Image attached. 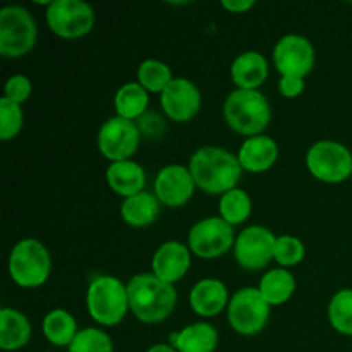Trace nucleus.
I'll return each mask as SVG.
<instances>
[{
  "mask_svg": "<svg viewBox=\"0 0 352 352\" xmlns=\"http://www.w3.org/2000/svg\"><path fill=\"white\" fill-rule=\"evenodd\" d=\"M188 168L195 184L208 195H226L236 189L243 172L237 157L219 146L199 148L189 160Z\"/></svg>",
  "mask_w": 352,
  "mask_h": 352,
  "instance_id": "nucleus-1",
  "label": "nucleus"
},
{
  "mask_svg": "<svg viewBox=\"0 0 352 352\" xmlns=\"http://www.w3.org/2000/svg\"><path fill=\"white\" fill-rule=\"evenodd\" d=\"M129 309L144 323L164 322L174 311L177 292L174 285L160 280L153 274L134 275L127 284Z\"/></svg>",
  "mask_w": 352,
  "mask_h": 352,
  "instance_id": "nucleus-2",
  "label": "nucleus"
},
{
  "mask_svg": "<svg viewBox=\"0 0 352 352\" xmlns=\"http://www.w3.org/2000/svg\"><path fill=\"white\" fill-rule=\"evenodd\" d=\"M223 116L230 129L244 136H260L272 119L268 100L258 89H236L223 105Z\"/></svg>",
  "mask_w": 352,
  "mask_h": 352,
  "instance_id": "nucleus-3",
  "label": "nucleus"
},
{
  "mask_svg": "<svg viewBox=\"0 0 352 352\" xmlns=\"http://www.w3.org/2000/svg\"><path fill=\"white\" fill-rule=\"evenodd\" d=\"M89 316L103 327H113L120 323L129 309L127 285L119 278L102 275L89 284L86 296Z\"/></svg>",
  "mask_w": 352,
  "mask_h": 352,
  "instance_id": "nucleus-4",
  "label": "nucleus"
},
{
  "mask_svg": "<svg viewBox=\"0 0 352 352\" xmlns=\"http://www.w3.org/2000/svg\"><path fill=\"white\" fill-rule=\"evenodd\" d=\"M52 261L47 248L36 239H24L12 248L9 256L10 278L21 287H38L50 275Z\"/></svg>",
  "mask_w": 352,
  "mask_h": 352,
  "instance_id": "nucleus-5",
  "label": "nucleus"
},
{
  "mask_svg": "<svg viewBox=\"0 0 352 352\" xmlns=\"http://www.w3.org/2000/svg\"><path fill=\"white\" fill-rule=\"evenodd\" d=\"M36 23L30 10L7 6L0 10V54L3 57H23L36 43Z\"/></svg>",
  "mask_w": 352,
  "mask_h": 352,
  "instance_id": "nucleus-6",
  "label": "nucleus"
},
{
  "mask_svg": "<svg viewBox=\"0 0 352 352\" xmlns=\"http://www.w3.org/2000/svg\"><path fill=\"white\" fill-rule=\"evenodd\" d=\"M229 323L241 336H256L265 329L270 316V305L265 301L260 289L243 287L230 298L227 306Z\"/></svg>",
  "mask_w": 352,
  "mask_h": 352,
  "instance_id": "nucleus-7",
  "label": "nucleus"
},
{
  "mask_svg": "<svg viewBox=\"0 0 352 352\" xmlns=\"http://www.w3.org/2000/svg\"><path fill=\"white\" fill-rule=\"evenodd\" d=\"M306 165L313 177L327 184H339L352 175V155L336 141H318L309 148Z\"/></svg>",
  "mask_w": 352,
  "mask_h": 352,
  "instance_id": "nucleus-8",
  "label": "nucleus"
},
{
  "mask_svg": "<svg viewBox=\"0 0 352 352\" xmlns=\"http://www.w3.org/2000/svg\"><path fill=\"white\" fill-rule=\"evenodd\" d=\"M47 23L60 38L85 36L93 30L95 10L81 0H55L48 3Z\"/></svg>",
  "mask_w": 352,
  "mask_h": 352,
  "instance_id": "nucleus-9",
  "label": "nucleus"
},
{
  "mask_svg": "<svg viewBox=\"0 0 352 352\" xmlns=\"http://www.w3.org/2000/svg\"><path fill=\"white\" fill-rule=\"evenodd\" d=\"M189 250L199 258L212 260L226 254L234 244V229L222 217L199 220L189 230Z\"/></svg>",
  "mask_w": 352,
  "mask_h": 352,
  "instance_id": "nucleus-10",
  "label": "nucleus"
},
{
  "mask_svg": "<svg viewBox=\"0 0 352 352\" xmlns=\"http://www.w3.org/2000/svg\"><path fill=\"white\" fill-rule=\"evenodd\" d=\"M140 146V127L133 120L112 117L98 133V150L110 162L129 160Z\"/></svg>",
  "mask_w": 352,
  "mask_h": 352,
  "instance_id": "nucleus-11",
  "label": "nucleus"
},
{
  "mask_svg": "<svg viewBox=\"0 0 352 352\" xmlns=\"http://www.w3.org/2000/svg\"><path fill=\"white\" fill-rule=\"evenodd\" d=\"M274 62L282 78L305 79L315 65V48L305 36L285 34L275 45Z\"/></svg>",
  "mask_w": 352,
  "mask_h": 352,
  "instance_id": "nucleus-12",
  "label": "nucleus"
},
{
  "mask_svg": "<svg viewBox=\"0 0 352 352\" xmlns=\"http://www.w3.org/2000/svg\"><path fill=\"white\" fill-rule=\"evenodd\" d=\"M277 237L261 226H251L237 236L234 244L236 260L244 270H261L270 263L275 253Z\"/></svg>",
  "mask_w": 352,
  "mask_h": 352,
  "instance_id": "nucleus-13",
  "label": "nucleus"
},
{
  "mask_svg": "<svg viewBox=\"0 0 352 352\" xmlns=\"http://www.w3.org/2000/svg\"><path fill=\"white\" fill-rule=\"evenodd\" d=\"M160 103L167 117L175 122H188L201 107V95L195 82L186 78L172 79L170 85L160 93Z\"/></svg>",
  "mask_w": 352,
  "mask_h": 352,
  "instance_id": "nucleus-14",
  "label": "nucleus"
},
{
  "mask_svg": "<svg viewBox=\"0 0 352 352\" xmlns=\"http://www.w3.org/2000/svg\"><path fill=\"white\" fill-rule=\"evenodd\" d=\"M195 181L189 168L182 165H168L158 172L155 179V196L165 206H184L195 192Z\"/></svg>",
  "mask_w": 352,
  "mask_h": 352,
  "instance_id": "nucleus-15",
  "label": "nucleus"
},
{
  "mask_svg": "<svg viewBox=\"0 0 352 352\" xmlns=\"http://www.w3.org/2000/svg\"><path fill=\"white\" fill-rule=\"evenodd\" d=\"M189 267H191V250L175 241L162 244L151 261L153 275L167 284L181 280L188 274Z\"/></svg>",
  "mask_w": 352,
  "mask_h": 352,
  "instance_id": "nucleus-16",
  "label": "nucleus"
},
{
  "mask_svg": "<svg viewBox=\"0 0 352 352\" xmlns=\"http://www.w3.org/2000/svg\"><path fill=\"white\" fill-rule=\"evenodd\" d=\"M278 157V146L272 138L263 136H253L248 138L241 146L237 160H239L241 167L248 172H265L272 168V165L277 162Z\"/></svg>",
  "mask_w": 352,
  "mask_h": 352,
  "instance_id": "nucleus-17",
  "label": "nucleus"
},
{
  "mask_svg": "<svg viewBox=\"0 0 352 352\" xmlns=\"http://www.w3.org/2000/svg\"><path fill=\"white\" fill-rule=\"evenodd\" d=\"M189 305L196 315L217 316L226 306H229L227 287L217 278L199 280L189 294Z\"/></svg>",
  "mask_w": 352,
  "mask_h": 352,
  "instance_id": "nucleus-18",
  "label": "nucleus"
},
{
  "mask_svg": "<svg viewBox=\"0 0 352 352\" xmlns=\"http://www.w3.org/2000/svg\"><path fill=\"white\" fill-rule=\"evenodd\" d=\"M105 175L110 189L124 198H131V196L143 192L144 184H146L143 167L133 160L113 162L107 168Z\"/></svg>",
  "mask_w": 352,
  "mask_h": 352,
  "instance_id": "nucleus-19",
  "label": "nucleus"
},
{
  "mask_svg": "<svg viewBox=\"0 0 352 352\" xmlns=\"http://www.w3.org/2000/svg\"><path fill=\"white\" fill-rule=\"evenodd\" d=\"M230 76L237 89H256L268 78V64L258 52H244L232 62Z\"/></svg>",
  "mask_w": 352,
  "mask_h": 352,
  "instance_id": "nucleus-20",
  "label": "nucleus"
},
{
  "mask_svg": "<svg viewBox=\"0 0 352 352\" xmlns=\"http://www.w3.org/2000/svg\"><path fill=\"white\" fill-rule=\"evenodd\" d=\"M179 352H213L219 346V333L210 323H192L172 336Z\"/></svg>",
  "mask_w": 352,
  "mask_h": 352,
  "instance_id": "nucleus-21",
  "label": "nucleus"
},
{
  "mask_svg": "<svg viewBox=\"0 0 352 352\" xmlns=\"http://www.w3.org/2000/svg\"><path fill=\"white\" fill-rule=\"evenodd\" d=\"M31 323L23 313L10 308L0 309V347L17 351L30 342Z\"/></svg>",
  "mask_w": 352,
  "mask_h": 352,
  "instance_id": "nucleus-22",
  "label": "nucleus"
},
{
  "mask_svg": "<svg viewBox=\"0 0 352 352\" xmlns=\"http://www.w3.org/2000/svg\"><path fill=\"white\" fill-rule=\"evenodd\" d=\"M160 213V201L151 192H140L126 198L120 205V215L124 222L133 227H146L157 220Z\"/></svg>",
  "mask_w": 352,
  "mask_h": 352,
  "instance_id": "nucleus-23",
  "label": "nucleus"
},
{
  "mask_svg": "<svg viewBox=\"0 0 352 352\" xmlns=\"http://www.w3.org/2000/svg\"><path fill=\"white\" fill-rule=\"evenodd\" d=\"M260 292L265 298V301L270 306H280L291 299L294 294L296 280L287 270L284 268H275L270 270L260 280Z\"/></svg>",
  "mask_w": 352,
  "mask_h": 352,
  "instance_id": "nucleus-24",
  "label": "nucleus"
},
{
  "mask_svg": "<svg viewBox=\"0 0 352 352\" xmlns=\"http://www.w3.org/2000/svg\"><path fill=\"white\" fill-rule=\"evenodd\" d=\"M43 333L48 342L54 346L69 347L78 336V325L71 313L64 309H54L45 316Z\"/></svg>",
  "mask_w": 352,
  "mask_h": 352,
  "instance_id": "nucleus-25",
  "label": "nucleus"
},
{
  "mask_svg": "<svg viewBox=\"0 0 352 352\" xmlns=\"http://www.w3.org/2000/svg\"><path fill=\"white\" fill-rule=\"evenodd\" d=\"M150 103L148 91L140 82H127L120 86L116 93V110L117 116L122 119L133 120L143 116Z\"/></svg>",
  "mask_w": 352,
  "mask_h": 352,
  "instance_id": "nucleus-26",
  "label": "nucleus"
},
{
  "mask_svg": "<svg viewBox=\"0 0 352 352\" xmlns=\"http://www.w3.org/2000/svg\"><path fill=\"white\" fill-rule=\"evenodd\" d=\"M220 217L230 226H239L251 215V198L243 189H232L220 198Z\"/></svg>",
  "mask_w": 352,
  "mask_h": 352,
  "instance_id": "nucleus-27",
  "label": "nucleus"
},
{
  "mask_svg": "<svg viewBox=\"0 0 352 352\" xmlns=\"http://www.w3.org/2000/svg\"><path fill=\"white\" fill-rule=\"evenodd\" d=\"M172 72L167 64L160 60H144L138 69V82L143 86L146 91L162 93L172 81Z\"/></svg>",
  "mask_w": 352,
  "mask_h": 352,
  "instance_id": "nucleus-28",
  "label": "nucleus"
},
{
  "mask_svg": "<svg viewBox=\"0 0 352 352\" xmlns=\"http://www.w3.org/2000/svg\"><path fill=\"white\" fill-rule=\"evenodd\" d=\"M330 325L342 336H352V289H342L329 305Z\"/></svg>",
  "mask_w": 352,
  "mask_h": 352,
  "instance_id": "nucleus-29",
  "label": "nucleus"
},
{
  "mask_svg": "<svg viewBox=\"0 0 352 352\" xmlns=\"http://www.w3.org/2000/svg\"><path fill=\"white\" fill-rule=\"evenodd\" d=\"M69 352H113V344L109 333L98 329L79 330L69 346Z\"/></svg>",
  "mask_w": 352,
  "mask_h": 352,
  "instance_id": "nucleus-30",
  "label": "nucleus"
},
{
  "mask_svg": "<svg viewBox=\"0 0 352 352\" xmlns=\"http://www.w3.org/2000/svg\"><path fill=\"white\" fill-rule=\"evenodd\" d=\"M23 127V110L19 103L3 96L0 100V138L9 141L19 134Z\"/></svg>",
  "mask_w": 352,
  "mask_h": 352,
  "instance_id": "nucleus-31",
  "label": "nucleus"
},
{
  "mask_svg": "<svg viewBox=\"0 0 352 352\" xmlns=\"http://www.w3.org/2000/svg\"><path fill=\"white\" fill-rule=\"evenodd\" d=\"M274 258L282 267H294L305 260V244L294 236L277 237Z\"/></svg>",
  "mask_w": 352,
  "mask_h": 352,
  "instance_id": "nucleus-32",
  "label": "nucleus"
},
{
  "mask_svg": "<svg viewBox=\"0 0 352 352\" xmlns=\"http://www.w3.org/2000/svg\"><path fill=\"white\" fill-rule=\"evenodd\" d=\"M31 95V81L23 74H16L6 82V98L16 103H24Z\"/></svg>",
  "mask_w": 352,
  "mask_h": 352,
  "instance_id": "nucleus-33",
  "label": "nucleus"
},
{
  "mask_svg": "<svg viewBox=\"0 0 352 352\" xmlns=\"http://www.w3.org/2000/svg\"><path fill=\"white\" fill-rule=\"evenodd\" d=\"M278 89L284 96L287 98H296L302 93L305 89V79L301 78H280V82H278Z\"/></svg>",
  "mask_w": 352,
  "mask_h": 352,
  "instance_id": "nucleus-34",
  "label": "nucleus"
},
{
  "mask_svg": "<svg viewBox=\"0 0 352 352\" xmlns=\"http://www.w3.org/2000/svg\"><path fill=\"white\" fill-rule=\"evenodd\" d=\"M254 6L253 0H223L222 7L229 12H246Z\"/></svg>",
  "mask_w": 352,
  "mask_h": 352,
  "instance_id": "nucleus-35",
  "label": "nucleus"
},
{
  "mask_svg": "<svg viewBox=\"0 0 352 352\" xmlns=\"http://www.w3.org/2000/svg\"><path fill=\"white\" fill-rule=\"evenodd\" d=\"M146 352H179L175 347L167 346V344H157V346H151Z\"/></svg>",
  "mask_w": 352,
  "mask_h": 352,
  "instance_id": "nucleus-36",
  "label": "nucleus"
}]
</instances>
